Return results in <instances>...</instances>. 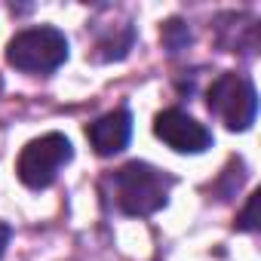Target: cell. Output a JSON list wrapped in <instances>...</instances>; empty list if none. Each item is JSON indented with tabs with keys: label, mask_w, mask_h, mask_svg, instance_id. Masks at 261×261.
<instances>
[{
	"label": "cell",
	"mask_w": 261,
	"mask_h": 261,
	"mask_svg": "<svg viewBox=\"0 0 261 261\" xmlns=\"http://www.w3.org/2000/svg\"><path fill=\"white\" fill-rule=\"evenodd\" d=\"M105 185L111 188V200L120 212H126V215H154L157 209L166 206L169 191H172L175 181L163 169H157L151 163H142V160H133V163L120 166Z\"/></svg>",
	"instance_id": "cell-1"
},
{
	"label": "cell",
	"mask_w": 261,
	"mask_h": 261,
	"mask_svg": "<svg viewBox=\"0 0 261 261\" xmlns=\"http://www.w3.org/2000/svg\"><path fill=\"white\" fill-rule=\"evenodd\" d=\"M68 59V40L59 28H28L19 31L7 46V62L25 74H53Z\"/></svg>",
	"instance_id": "cell-2"
},
{
	"label": "cell",
	"mask_w": 261,
	"mask_h": 261,
	"mask_svg": "<svg viewBox=\"0 0 261 261\" xmlns=\"http://www.w3.org/2000/svg\"><path fill=\"white\" fill-rule=\"evenodd\" d=\"M209 111L230 129V133H243L255 123L258 114V92L249 77L243 74H221L209 86Z\"/></svg>",
	"instance_id": "cell-3"
},
{
	"label": "cell",
	"mask_w": 261,
	"mask_h": 261,
	"mask_svg": "<svg viewBox=\"0 0 261 261\" xmlns=\"http://www.w3.org/2000/svg\"><path fill=\"white\" fill-rule=\"evenodd\" d=\"M71 157H74L71 142L62 133H46V136H40V139H34L22 148L16 172H19L22 185L40 191V188H49L59 178L62 166L71 163Z\"/></svg>",
	"instance_id": "cell-4"
},
{
	"label": "cell",
	"mask_w": 261,
	"mask_h": 261,
	"mask_svg": "<svg viewBox=\"0 0 261 261\" xmlns=\"http://www.w3.org/2000/svg\"><path fill=\"white\" fill-rule=\"evenodd\" d=\"M154 133L178 154H203L212 145L209 129L178 108H166L154 117Z\"/></svg>",
	"instance_id": "cell-5"
},
{
	"label": "cell",
	"mask_w": 261,
	"mask_h": 261,
	"mask_svg": "<svg viewBox=\"0 0 261 261\" xmlns=\"http://www.w3.org/2000/svg\"><path fill=\"white\" fill-rule=\"evenodd\" d=\"M86 136H89V145L95 148L98 157H114L129 145V136H133V114L126 108L108 111L95 123H89Z\"/></svg>",
	"instance_id": "cell-6"
},
{
	"label": "cell",
	"mask_w": 261,
	"mask_h": 261,
	"mask_svg": "<svg viewBox=\"0 0 261 261\" xmlns=\"http://www.w3.org/2000/svg\"><path fill=\"white\" fill-rule=\"evenodd\" d=\"M240 227H243V230H258V194L249 197V206H246L243 215H240Z\"/></svg>",
	"instance_id": "cell-7"
},
{
	"label": "cell",
	"mask_w": 261,
	"mask_h": 261,
	"mask_svg": "<svg viewBox=\"0 0 261 261\" xmlns=\"http://www.w3.org/2000/svg\"><path fill=\"white\" fill-rule=\"evenodd\" d=\"M10 237H13V230H10V224H4L0 221V255L7 252V246H10Z\"/></svg>",
	"instance_id": "cell-8"
},
{
	"label": "cell",
	"mask_w": 261,
	"mask_h": 261,
	"mask_svg": "<svg viewBox=\"0 0 261 261\" xmlns=\"http://www.w3.org/2000/svg\"><path fill=\"white\" fill-rule=\"evenodd\" d=\"M0 92H4V80H0Z\"/></svg>",
	"instance_id": "cell-9"
}]
</instances>
